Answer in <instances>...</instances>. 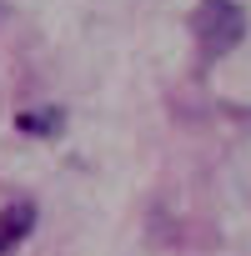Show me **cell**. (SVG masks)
Listing matches in <instances>:
<instances>
[{"label": "cell", "instance_id": "7a4b0ae2", "mask_svg": "<svg viewBox=\"0 0 251 256\" xmlns=\"http://www.w3.org/2000/svg\"><path fill=\"white\" fill-rule=\"evenodd\" d=\"M36 226V201H10L0 206V256H6L10 246H20Z\"/></svg>", "mask_w": 251, "mask_h": 256}, {"label": "cell", "instance_id": "3957f363", "mask_svg": "<svg viewBox=\"0 0 251 256\" xmlns=\"http://www.w3.org/2000/svg\"><path fill=\"white\" fill-rule=\"evenodd\" d=\"M16 126L30 131V136H56L60 126H66V116L60 110H26V116H16Z\"/></svg>", "mask_w": 251, "mask_h": 256}, {"label": "cell", "instance_id": "6da1fadb", "mask_svg": "<svg viewBox=\"0 0 251 256\" xmlns=\"http://www.w3.org/2000/svg\"><path fill=\"white\" fill-rule=\"evenodd\" d=\"M191 40H196V70H211L246 40V10L236 0H196L191 10Z\"/></svg>", "mask_w": 251, "mask_h": 256}]
</instances>
